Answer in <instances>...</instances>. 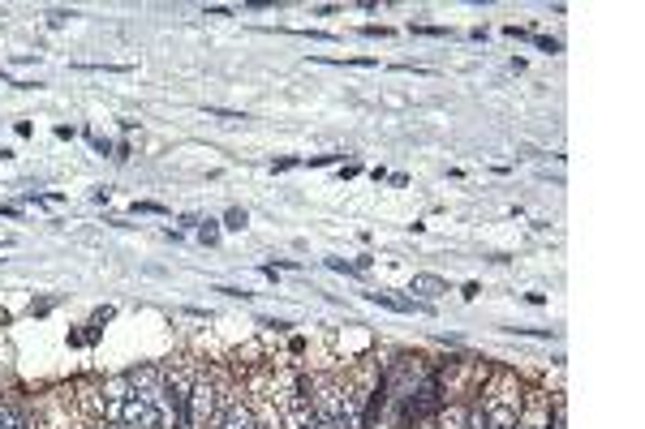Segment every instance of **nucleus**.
I'll list each match as a JSON object with an SVG mask.
<instances>
[{
  "label": "nucleus",
  "mask_w": 645,
  "mask_h": 429,
  "mask_svg": "<svg viewBox=\"0 0 645 429\" xmlns=\"http://www.w3.org/2000/svg\"><path fill=\"white\" fill-rule=\"evenodd\" d=\"M409 292H422V296H440V292H444V280H435V275H418V280L409 284Z\"/></svg>",
  "instance_id": "obj_3"
},
{
  "label": "nucleus",
  "mask_w": 645,
  "mask_h": 429,
  "mask_svg": "<svg viewBox=\"0 0 645 429\" xmlns=\"http://www.w3.org/2000/svg\"><path fill=\"white\" fill-rule=\"evenodd\" d=\"M211 404H215V395H211V386H194V395H190V429H202V421L211 417Z\"/></svg>",
  "instance_id": "obj_1"
},
{
  "label": "nucleus",
  "mask_w": 645,
  "mask_h": 429,
  "mask_svg": "<svg viewBox=\"0 0 645 429\" xmlns=\"http://www.w3.org/2000/svg\"><path fill=\"white\" fill-rule=\"evenodd\" d=\"M215 429H254V417H249V408L237 404V408H229V413H224V421H220Z\"/></svg>",
  "instance_id": "obj_2"
},
{
  "label": "nucleus",
  "mask_w": 645,
  "mask_h": 429,
  "mask_svg": "<svg viewBox=\"0 0 645 429\" xmlns=\"http://www.w3.org/2000/svg\"><path fill=\"white\" fill-rule=\"evenodd\" d=\"M0 429H31V421L22 413H13V408H0Z\"/></svg>",
  "instance_id": "obj_4"
}]
</instances>
